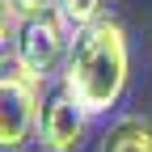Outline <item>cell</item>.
I'll use <instances>...</instances> for the list:
<instances>
[{"mask_svg":"<svg viewBox=\"0 0 152 152\" xmlns=\"http://www.w3.org/2000/svg\"><path fill=\"white\" fill-rule=\"evenodd\" d=\"M97 152H152V123L140 118V114L114 118L110 131L102 135V148Z\"/></svg>","mask_w":152,"mask_h":152,"instance_id":"cell-5","label":"cell"},{"mask_svg":"<svg viewBox=\"0 0 152 152\" xmlns=\"http://www.w3.org/2000/svg\"><path fill=\"white\" fill-rule=\"evenodd\" d=\"M131 72V51H127V30L114 17H97L93 26L72 34V51L64 59V85L89 114H106L118 106Z\"/></svg>","mask_w":152,"mask_h":152,"instance_id":"cell-1","label":"cell"},{"mask_svg":"<svg viewBox=\"0 0 152 152\" xmlns=\"http://www.w3.org/2000/svg\"><path fill=\"white\" fill-rule=\"evenodd\" d=\"M93 114L72 97V89L59 80V89H51L42 97V110H38V131L34 140L42 152H76L85 144V131H89Z\"/></svg>","mask_w":152,"mask_h":152,"instance_id":"cell-4","label":"cell"},{"mask_svg":"<svg viewBox=\"0 0 152 152\" xmlns=\"http://www.w3.org/2000/svg\"><path fill=\"white\" fill-rule=\"evenodd\" d=\"M38 110H42V80L17 59H4L0 72V148L21 152L38 131Z\"/></svg>","mask_w":152,"mask_h":152,"instance_id":"cell-2","label":"cell"},{"mask_svg":"<svg viewBox=\"0 0 152 152\" xmlns=\"http://www.w3.org/2000/svg\"><path fill=\"white\" fill-rule=\"evenodd\" d=\"M47 4H55V0H4V38H9V26H13V17L38 13V9H47Z\"/></svg>","mask_w":152,"mask_h":152,"instance_id":"cell-7","label":"cell"},{"mask_svg":"<svg viewBox=\"0 0 152 152\" xmlns=\"http://www.w3.org/2000/svg\"><path fill=\"white\" fill-rule=\"evenodd\" d=\"M55 4H59V13L68 17L72 30H85L102 17V0H55Z\"/></svg>","mask_w":152,"mask_h":152,"instance_id":"cell-6","label":"cell"},{"mask_svg":"<svg viewBox=\"0 0 152 152\" xmlns=\"http://www.w3.org/2000/svg\"><path fill=\"white\" fill-rule=\"evenodd\" d=\"M72 26L59 13V4H47L38 13H26L17 21V38H13V55L21 59L38 80H47L51 72H64V59L72 51Z\"/></svg>","mask_w":152,"mask_h":152,"instance_id":"cell-3","label":"cell"}]
</instances>
